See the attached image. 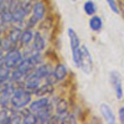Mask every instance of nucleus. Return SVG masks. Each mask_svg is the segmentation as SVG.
I'll return each instance as SVG.
<instances>
[{
  "mask_svg": "<svg viewBox=\"0 0 124 124\" xmlns=\"http://www.w3.org/2000/svg\"><path fill=\"white\" fill-rule=\"evenodd\" d=\"M81 58L80 67L86 74H90L93 70V61L90 53L85 46L83 45L81 48Z\"/></svg>",
  "mask_w": 124,
  "mask_h": 124,
  "instance_id": "f257e3e1",
  "label": "nucleus"
},
{
  "mask_svg": "<svg viewBox=\"0 0 124 124\" xmlns=\"http://www.w3.org/2000/svg\"><path fill=\"white\" fill-rule=\"evenodd\" d=\"M31 100L30 94L23 90H18L15 93L11 102L16 108H21L29 104Z\"/></svg>",
  "mask_w": 124,
  "mask_h": 124,
  "instance_id": "f03ea898",
  "label": "nucleus"
},
{
  "mask_svg": "<svg viewBox=\"0 0 124 124\" xmlns=\"http://www.w3.org/2000/svg\"><path fill=\"white\" fill-rule=\"evenodd\" d=\"M110 81L115 90L116 97L118 99H121L123 96V88L121 74L115 70L111 71L110 73Z\"/></svg>",
  "mask_w": 124,
  "mask_h": 124,
  "instance_id": "7ed1b4c3",
  "label": "nucleus"
},
{
  "mask_svg": "<svg viewBox=\"0 0 124 124\" xmlns=\"http://www.w3.org/2000/svg\"><path fill=\"white\" fill-rule=\"evenodd\" d=\"M21 59L20 52L15 49L10 51L5 58V64L7 68H12Z\"/></svg>",
  "mask_w": 124,
  "mask_h": 124,
  "instance_id": "20e7f679",
  "label": "nucleus"
},
{
  "mask_svg": "<svg viewBox=\"0 0 124 124\" xmlns=\"http://www.w3.org/2000/svg\"><path fill=\"white\" fill-rule=\"evenodd\" d=\"M100 111L102 115L105 119L107 122L110 124H113L115 123V116L113 112L111 110V108L105 104H102L100 106Z\"/></svg>",
  "mask_w": 124,
  "mask_h": 124,
  "instance_id": "39448f33",
  "label": "nucleus"
},
{
  "mask_svg": "<svg viewBox=\"0 0 124 124\" xmlns=\"http://www.w3.org/2000/svg\"><path fill=\"white\" fill-rule=\"evenodd\" d=\"M68 36L70 39V44L71 50H74L79 48L80 41L76 31L71 28L68 29Z\"/></svg>",
  "mask_w": 124,
  "mask_h": 124,
  "instance_id": "423d86ee",
  "label": "nucleus"
},
{
  "mask_svg": "<svg viewBox=\"0 0 124 124\" xmlns=\"http://www.w3.org/2000/svg\"><path fill=\"white\" fill-rule=\"evenodd\" d=\"M47 107H48V99L46 98H43V99L34 101L30 105V108L31 111L34 112H38Z\"/></svg>",
  "mask_w": 124,
  "mask_h": 124,
  "instance_id": "0eeeda50",
  "label": "nucleus"
},
{
  "mask_svg": "<svg viewBox=\"0 0 124 124\" xmlns=\"http://www.w3.org/2000/svg\"><path fill=\"white\" fill-rule=\"evenodd\" d=\"M34 16L38 19H41L44 17L45 13V7L42 2H38L33 7Z\"/></svg>",
  "mask_w": 124,
  "mask_h": 124,
  "instance_id": "6e6552de",
  "label": "nucleus"
},
{
  "mask_svg": "<svg viewBox=\"0 0 124 124\" xmlns=\"http://www.w3.org/2000/svg\"><path fill=\"white\" fill-rule=\"evenodd\" d=\"M45 42L43 38L41 35V34L38 32H36L33 41L34 48L36 51H41L44 48Z\"/></svg>",
  "mask_w": 124,
  "mask_h": 124,
  "instance_id": "1a4fd4ad",
  "label": "nucleus"
},
{
  "mask_svg": "<svg viewBox=\"0 0 124 124\" xmlns=\"http://www.w3.org/2000/svg\"><path fill=\"white\" fill-rule=\"evenodd\" d=\"M67 71L66 67L62 64H58L54 69V75L58 80H62L66 76Z\"/></svg>",
  "mask_w": 124,
  "mask_h": 124,
  "instance_id": "9d476101",
  "label": "nucleus"
},
{
  "mask_svg": "<svg viewBox=\"0 0 124 124\" xmlns=\"http://www.w3.org/2000/svg\"><path fill=\"white\" fill-rule=\"evenodd\" d=\"M33 64L31 62L30 59H25V60L23 61L19 64V65L18 67V69H17V70H18L19 72L21 73L23 75H24V74L27 73L31 69V65Z\"/></svg>",
  "mask_w": 124,
  "mask_h": 124,
  "instance_id": "9b49d317",
  "label": "nucleus"
},
{
  "mask_svg": "<svg viewBox=\"0 0 124 124\" xmlns=\"http://www.w3.org/2000/svg\"><path fill=\"white\" fill-rule=\"evenodd\" d=\"M90 26L91 29L94 31H98L102 27V21L100 17L94 16L90 20Z\"/></svg>",
  "mask_w": 124,
  "mask_h": 124,
  "instance_id": "f8f14e48",
  "label": "nucleus"
},
{
  "mask_svg": "<svg viewBox=\"0 0 124 124\" xmlns=\"http://www.w3.org/2000/svg\"><path fill=\"white\" fill-rule=\"evenodd\" d=\"M26 13H27L24 9V7L19 6L12 13L13 19H14L15 21H20L23 19Z\"/></svg>",
  "mask_w": 124,
  "mask_h": 124,
  "instance_id": "ddd939ff",
  "label": "nucleus"
},
{
  "mask_svg": "<svg viewBox=\"0 0 124 124\" xmlns=\"http://www.w3.org/2000/svg\"><path fill=\"white\" fill-rule=\"evenodd\" d=\"M84 9L86 14L88 15H93L94 14L96 10L95 4L91 0L86 1L84 5Z\"/></svg>",
  "mask_w": 124,
  "mask_h": 124,
  "instance_id": "4468645a",
  "label": "nucleus"
},
{
  "mask_svg": "<svg viewBox=\"0 0 124 124\" xmlns=\"http://www.w3.org/2000/svg\"><path fill=\"white\" fill-rule=\"evenodd\" d=\"M53 88L52 86V84H48L47 85H44L41 87V88H38L36 92V95L37 96H42L47 94H50L53 92Z\"/></svg>",
  "mask_w": 124,
  "mask_h": 124,
  "instance_id": "2eb2a0df",
  "label": "nucleus"
},
{
  "mask_svg": "<svg viewBox=\"0 0 124 124\" xmlns=\"http://www.w3.org/2000/svg\"><path fill=\"white\" fill-rule=\"evenodd\" d=\"M39 78L34 74L31 76H30L27 81V87L29 89H35L38 86L39 84Z\"/></svg>",
  "mask_w": 124,
  "mask_h": 124,
  "instance_id": "dca6fc26",
  "label": "nucleus"
},
{
  "mask_svg": "<svg viewBox=\"0 0 124 124\" xmlns=\"http://www.w3.org/2000/svg\"><path fill=\"white\" fill-rule=\"evenodd\" d=\"M48 74H50L49 69L46 65H43V66L40 67L38 69L35 75L41 79L42 78L45 77V76H47Z\"/></svg>",
  "mask_w": 124,
  "mask_h": 124,
  "instance_id": "f3484780",
  "label": "nucleus"
},
{
  "mask_svg": "<svg viewBox=\"0 0 124 124\" xmlns=\"http://www.w3.org/2000/svg\"><path fill=\"white\" fill-rule=\"evenodd\" d=\"M67 108V102L61 99L58 102L56 105V109L57 111L59 114L62 115V114L65 113Z\"/></svg>",
  "mask_w": 124,
  "mask_h": 124,
  "instance_id": "a211bd4d",
  "label": "nucleus"
},
{
  "mask_svg": "<svg viewBox=\"0 0 124 124\" xmlns=\"http://www.w3.org/2000/svg\"><path fill=\"white\" fill-rule=\"evenodd\" d=\"M33 34L29 30H25L21 36V41L24 44H27L32 39Z\"/></svg>",
  "mask_w": 124,
  "mask_h": 124,
  "instance_id": "6ab92c4d",
  "label": "nucleus"
},
{
  "mask_svg": "<svg viewBox=\"0 0 124 124\" xmlns=\"http://www.w3.org/2000/svg\"><path fill=\"white\" fill-rule=\"evenodd\" d=\"M37 117L33 115L30 113H27L24 115V119L23 123L27 124H35L37 122Z\"/></svg>",
  "mask_w": 124,
  "mask_h": 124,
  "instance_id": "aec40b11",
  "label": "nucleus"
},
{
  "mask_svg": "<svg viewBox=\"0 0 124 124\" xmlns=\"http://www.w3.org/2000/svg\"><path fill=\"white\" fill-rule=\"evenodd\" d=\"M21 36V30L19 29H15L12 30L10 33V40L12 42H16Z\"/></svg>",
  "mask_w": 124,
  "mask_h": 124,
  "instance_id": "412c9836",
  "label": "nucleus"
},
{
  "mask_svg": "<svg viewBox=\"0 0 124 124\" xmlns=\"http://www.w3.org/2000/svg\"><path fill=\"white\" fill-rule=\"evenodd\" d=\"M105 1L107 2L108 4L110 6V8L112 10V11L113 12H115L116 14H119V10L118 9V7H117V4L116 3V1L115 0H105Z\"/></svg>",
  "mask_w": 124,
  "mask_h": 124,
  "instance_id": "4be33fe9",
  "label": "nucleus"
},
{
  "mask_svg": "<svg viewBox=\"0 0 124 124\" xmlns=\"http://www.w3.org/2000/svg\"><path fill=\"white\" fill-rule=\"evenodd\" d=\"M10 2L6 1H2L0 3V15H2L4 12H7V9L9 10Z\"/></svg>",
  "mask_w": 124,
  "mask_h": 124,
  "instance_id": "5701e85b",
  "label": "nucleus"
},
{
  "mask_svg": "<svg viewBox=\"0 0 124 124\" xmlns=\"http://www.w3.org/2000/svg\"><path fill=\"white\" fill-rule=\"evenodd\" d=\"M9 75V70L7 68L0 67V79L5 80L8 78Z\"/></svg>",
  "mask_w": 124,
  "mask_h": 124,
  "instance_id": "b1692460",
  "label": "nucleus"
},
{
  "mask_svg": "<svg viewBox=\"0 0 124 124\" xmlns=\"http://www.w3.org/2000/svg\"><path fill=\"white\" fill-rule=\"evenodd\" d=\"M3 22H10L13 19L12 13L10 12H6L1 15Z\"/></svg>",
  "mask_w": 124,
  "mask_h": 124,
  "instance_id": "393cba45",
  "label": "nucleus"
},
{
  "mask_svg": "<svg viewBox=\"0 0 124 124\" xmlns=\"http://www.w3.org/2000/svg\"><path fill=\"white\" fill-rule=\"evenodd\" d=\"M7 121H9V119L7 117V112L5 110L0 111V123H6L8 122Z\"/></svg>",
  "mask_w": 124,
  "mask_h": 124,
  "instance_id": "a878e982",
  "label": "nucleus"
},
{
  "mask_svg": "<svg viewBox=\"0 0 124 124\" xmlns=\"http://www.w3.org/2000/svg\"><path fill=\"white\" fill-rule=\"evenodd\" d=\"M10 42L12 41H10ZM10 42L7 39H4L1 41V46L4 50H8L10 47Z\"/></svg>",
  "mask_w": 124,
  "mask_h": 124,
  "instance_id": "bb28decb",
  "label": "nucleus"
},
{
  "mask_svg": "<svg viewBox=\"0 0 124 124\" xmlns=\"http://www.w3.org/2000/svg\"><path fill=\"white\" fill-rule=\"evenodd\" d=\"M23 76V74L19 72L18 70H16L15 72H13V75H12V78L13 79L15 80H18L21 78Z\"/></svg>",
  "mask_w": 124,
  "mask_h": 124,
  "instance_id": "cd10ccee",
  "label": "nucleus"
},
{
  "mask_svg": "<svg viewBox=\"0 0 124 124\" xmlns=\"http://www.w3.org/2000/svg\"><path fill=\"white\" fill-rule=\"evenodd\" d=\"M119 116L121 122L124 124V107H121L119 110Z\"/></svg>",
  "mask_w": 124,
  "mask_h": 124,
  "instance_id": "c85d7f7f",
  "label": "nucleus"
},
{
  "mask_svg": "<svg viewBox=\"0 0 124 124\" xmlns=\"http://www.w3.org/2000/svg\"><path fill=\"white\" fill-rule=\"evenodd\" d=\"M8 87V85L7 84H2L0 85V93L6 92Z\"/></svg>",
  "mask_w": 124,
  "mask_h": 124,
  "instance_id": "c756f323",
  "label": "nucleus"
},
{
  "mask_svg": "<svg viewBox=\"0 0 124 124\" xmlns=\"http://www.w3.org/2000/svg\"><path fill=\"white\" fill-rule=\"evenodd\" d=\"M2 54V50L0 49V56H1Z\"/></svg>",
  "mask_w": 124,
  "mask_h": 124,
  "instance_id": "7c9ffc66",
  "label": "nucleus"
},
{
  "mask_svg": "<svg viewBox=\"0 0 124 124\" xmlns=\"http://www.w3.org/2000/svg\"><path fill=\"white\" fill-rule=\"evenodd\" d=\"M71 1H73V2H75V1H77V0H71Z\"/></svg>",
  "mask_w": 124,
  "mask_h": 124,
  "instance_id": "2f4dec72",
  "label": "nucleus"
},
{
  "mask_svg": "<svg viewBox=\"0 0 124 124\" xmlns=\"http://www.w3.org/2000/svg\"><path fill=\"white\" fill-rule=\"evenodd\" d=\"M1 41L0 40V46H1Z\"/></svg>",
  "mask_w": 124,
  "mask_h": 124,
  "instance_id": "473e14b6",
  "label": "nucleus"
},
{
  "mask_svg": "<svg viewBox=\"0 0 124 124\" xmlns=\"http://www.w3.org/2000/svg\"><path fill=\"white\" fill-rule=\"evenodd\" d=\"M0 33H1V29H0Z\"/></svg>",
  "mask_w": 124,
  "mask_h": 124,
  "instance_id": "72a5a7b5",
  "label": "nucleus"
},
{
  "mask_svg": "<svg viewBox=\"0 0 124 124\" xmlns=\"http://www.w3.org/2000/svg\"></svg>",
  "mask_w": 124,
  "mask_h": 124,
  "instance_id": "f704fd0d",
  "label": "nucleus"
}]
</instances>
